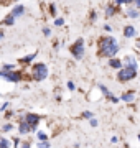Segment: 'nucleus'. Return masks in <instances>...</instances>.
Segmentation results:
<instances>
[{
  "mask_svg": "<svg viewBox=\"0 0 140 148\" xmlns=\"http://www.w3.org/2000/svg\"><path fill=\"white\" fill-rule=\"evenodd\" d=\"M119 49H120V46H119L117 40L114 36L101 38V41H99V54H101V56L110 59L119 53Z\"/></svg>",
  "mask_w": 140,
  "mask_h": 148,
  "instance_id": "nucleus-1",
  "label": "nucleus"
},
{
  "mask_svg": "<svg viewBox=\"0 0 140 148\" xmlns=\"http://www.w3.org/2000/svg\"><path fill=\"white\" fill-rule=\"evenodd\" d=\"M32 76L35 81H45L46 77H48V66L43 63H36L35 66L32 68Z\"/></svg>",
  "mask_w": 140,
  "mask_h": 148,
  "instance_id": "nucleus-2",
  "label": "nucleus"
},
{
  "mask_svg": "<svg viewBox=\"0 0 140 148\" xmlns=\"http://www.w3.org/2000/svg\"><path fill=\"white\" fill-rule=\"evenodd\" d=\"M0 77H3L7 82H12V84H18V82H22L23 79V74L22 71H3V69H0Z\"/></svg>",
  "mask_w": 140,
  "mask_h": 148,
  "instance_id": "nucleus-3",
  "label": "nucleus"
},
{
  "mask_svg": "<svg viewBox=\"0 0 140 148\" xmlns=\"http://www.w3.org/2000/svg\"><path fill=\"white\" fill-rule=\"evenodd\" d=\"M71 54L74 59H82L84 58V53H86V46H84V40L82 38H78L74 41V45L69 48Z\"/></svg>",
  "mask_w": 140,
  "mask_h": 148,
  "instance_id": "nucleus-4",
  "label": "nucleus"
},
{
  "mask_svg": "<svg viewBox=\"0 0 140 148\" xmlns=\"http://www.w3.org/2000/svg\"><path fill=\"white\" fill-rule=\"evenodd\" d=\"M137 77V69L130 68H122L117 71V81L119 82H129V81Z\"/></svg>",
  "mask_w": 140,
  "mask_h": 148,
  "instance_id": "nucleus-5",
  "label": "nucleus"
},
{
  "mask_svg": "<svg viewBox=\"0 0 140 148\" xmlns=\"http://www.w3.org/2000/svg\"><path fill=\"white\" fill-rule=\"evenodd\" d=\"M23 120L30 125L32 132H36L38 125H40V122H41V117L38 115V114H35V112H27V114H23Z\"/></svg>",
  "mask_w": 140,
  "mask_h": 148,
  "instance_id": "nucleus-6",
  "label": "nucleus"
},
{
  "mask_svg": "<svg viewBox=\"0 0 140 148\" xmlns=\"http://www.w3.org/2000/svg\"><path fill=\"white\" fill-rule=\"evenodd\" d=\"M30 132H32V128H30V125H28L27 122L23 120V115H22V119L18 122V133H20L22 137H25V135H28Z\"/></svg>",
  "mask_w": 140,
  "mask_h": 148,
  "instance_id": "nucleus-7",
  "label": "nucleus"
},
{
  "mask_svg": "<svg viewBox=\"0 0 140 148\" xmlns=\"http://www.w3.org/2000/svg\"><path fill=\"white\" fill-rule=\"evenodd\" d=\"M122 64H124V68H130V69H137L139 68V63H137V59L134 56H125L122 59Z\"/></svg>",
  "mask_w": 140,
  "mask_h": 148,
  "instance_id": "nucleus-8",
  "label": "nucleus"
},
{
  "mask_svg": "<svg viewBox=\"0 0 140 148\" xmlns=\"http://www.w3.org/2000/svg\"><path fill=\"white\" fill-rule=\"evenodd\" d=\"M10 15L13 16V18H20L22 15H25V5H22V3H15L13 8H12Z\"/></svg>",
  "mask_w": 140,
  "mask_h": 148,
  "instance_id": "nucleus-9",
  "label": "nucleus"
},
{
  "mask_svg": "<svg viewBox=\"0 0 140 148\" xmlns=\"http://www.w3.org/2000/svg\"><path fill=\"white\" fill-rule=\"evenodd\" d=\"M117 12H119V7L114 3V5H107V7H106L104 13H106V18H110V16H114Z\"/></svg>",
  "mask_w": 140,
  "mask_h": 148,
  "instance_id": "nucleus-10",
  "label": "nucleus"
},
{
  "mask_svg": "<svg viewBox=\"0 0 140 148\" xmlns=\"http://www.w3.org/2000/svg\"><path fill=\"white\" fill-rule=\"evenodd\" d=\"M109 66H110L112 69H117V71L124 68V64H122V59H119V58H110V59H109Z\"/></svg>",
  "mask_w": 140,
  "mask_h": 148,
  "instance_id": "nucleus-11",
  "label": "nucleus"
},
{
  "mask_svg": "<svg viewBox=\"0 0 140 148\" xmlns=\"http://www.w3.org/2000/svg\"><path fill=\"white\" fill-rule=\"evenodd\" d=\"M120 101L122 102H134L135 101V92H132V90H129V92H124V94L120 95Z\"/></svg>",
  "mask_w": 140,
  "mask_h": 148,
  "instance_id": "nucleus-12",
  "label": "nucleus"
},
{
  "mask_svg": "<svg viewBox=\"0 0 140 148\" xmlns=\"http://www.w3.org/2000/svg\"><path fill=\"white\" fill-rule=\"evenodd\" d=\"M135 35H137V30H135V27H132V25H127V27H124V36H125V38H134Z\"/></svg>",
  "mask_w": 140,
  "mask_h": 148,
  "instance_id": "nucleus-13",
  "label": "nucleus"
},
{
  "mask_svg": "<svg viewBox=\"0 0 140 148\" xmlns=\"http://www.w3.org/2000/svg\"><path fill=\"white\" fill-rule=\"evenodd\" d=\"M125 15L129 16V18H139V16H140V12L137 10V8H134V7H129V8L125 10Z\"/></svg>",
  "mask_w": 140,
  "mask_h": 148,
  "instance_id": "nucleus-14",
  "label": "nucleus"
},
{
  "mask_svg": "<svg viewBox=\"0 0 140 148\" xmlns=\"http://www.w3.org/2000/svg\"><path fill=\"white\" fill-rule=\"evenodd\" d=\"M36 58V53H32V54H27V56H23L22 59H20V63L23 64H28V63H32L33 59Z\"/></svg>",
  "mask_w": 140,
  "mask_h": 148,
  "instance_id": "nucleus-15",
  "label": "nucleus"
},
{
  "mask_svg": "<svg viewBox=\"0 0 140 148\" xmlns=\"http://www.w3.org/2000/svg\"><path fill=\"white\" fill-rule=\"evenodd\" d=\"M36 140L38 142H46V140H48V135H46L45 132H41V130H38L36 132Z\"/></svg>",
  "mask_w": 140,
  "mask_h": 148,
  "instance_id": "nucleus-16",
  "label": "nucleus"
},
{
  "mask_svg": "<svg viewBox=\"0 0 140 148\" xmlns=\"http://www.w3.org/2000/svg\"><path fill=\"white\" fill-rule=\"evenodd\" d=\"M0 148H10V140L5 137H0Z\"/></svg>",
  "mask_w": 140,
  "mask_h": 148,
  "instance_id": "nucleus-17",
  "label": "nucleus"
},
{
  "mask_svg": "<svg viewBox=\"0 0 140 148\" xmlns=\"http://www.w3.org/2000/svg\"><path fill=\"white\" fill-rule=\"evenodd\" d=\"M2 23H3V25H7V27H12V25H13V23H15V18H13V16L12 15H8L5 18V20L2 21Z\"/></svg>",
  "mask_w": 140,
  "mask_h": 148,
  "instance_id": "nucleus-18",
  "label": "nucleus"
},
{
  "mask_svg": "<svg viewBox=\"0 0 140 148\" xmlns=\"http://www.w3.org/2000/svg\"><path fill=\"white\" fill-rule=\"evenodd\" d=\"M114 3H115V5H132V3H134V0H115V2H114Z\"/></svg>",
  "mask_w": 140,
  "mask_h": 148,
  "instance_id": "nucleus-19",
  "label": "nucleus"
},
{
  "mask_svg": "<svg viewBox=\"0 0 140 148\" xmlns=\"http://www.w3.org/2000/svg\"><path fill=\"white\" fill-rule=\"evenodd\" d=\"M0 130H2V132H5V133L7 132H12V130H13V123H3Z\"/></svg>",
  "mask_w": 140,
  "mask_h": 148,
  "instance_id": "nucleus-20",
  "label": "nucleus"
},
{
  "mask_svg": "<svg viewBox=\"0 0 140 148\" xmlns=\"http://www.w3.org/2000/svg\"><path fill=\"white\" fill-rule=\"evenodd\" d=\"M36 148H51V143H49V140H46V142H38Z\"/></svg>",
  "mask_w": 140,
  "mask_h": 148,
  "instance_id": "nucleus-21",
  "label": "nucleus"
},
{
  "mask_svg": "<svg viewBox=\"0 0 140 148\" xmlns=\"http://www.w3.org/2000/svg\"><path fill=\"white\" fill-rule=\"evenodd\" d=\"M92 117H94V115H92L91 110H84V112H82V119H89V120H91Z\"/></svg>",
  "mask_w": 140,
  "mask_h": 148,
  "instance_id": "nucleus-22",
  "label": "nucleus"
},
{
  "mask_svg": "<svg viewBox=\"0 0 140 148\" xmlns=\"http://www.w3.org/2000/svg\"><path fill=\"white\" fill-rule=\"evenodd\" d=\"M2 69H3V71H13V69H15V64H3Z\"/></svg>",
  "mask_w": 140,
  "mask_h": 148,
  "instance_id": "nucleus-23",
  "label": "nucleus"
},
{
  "mask_svg": "<svg viewBox=\"0 0 140 148\" xmlns=\"http://www.w3.org/2000/svg\"><path fill=\"white\" fill-rule=\"evenodd\" d=\"M54 25H56V27H63V25H65V18H56V20H54Z\"/></svg>",
  "mask_w": 140,
  "mask_h": 148,
  "instance_id": "nucleus-24",
  "label": "nucleus"
},
{
  "mask_svg": "<svg viewBox=\"0 0 140 148\" xmlns=\"http://www.w3.org/2000/svg\"><path fill=\"white\" fill-rule=\"evenodd\" d=\"M8 107H10V102H3V104L0 106V112H5Z\"/></svg>",
  "mask_w": 140,
  "mask_h": 148,
  "instance_id": "nucleus-25",
  "label": "nucleus"
},
{
  "mask_svg": "<svg viewBox=\"0 0 140 148\" xmlns=\"http://www.w3.org/2000/svg\"><path fill=\"white\" fill-rule=\"evenodd\" d=\"M20 148H32V145H30V142H27V140H22Z\"/></svg>",
  "mask_w": 140,
  "mask_h": 148,
  "instance_id": "nucleus-26",
  "label": "nucleus"
},
{
  "mask_svg": "<svg viewBox=\"0 0 140 148\" xmlns=\"http://www.w3.org/2000/svg\"><path fill=\"white\" fill-rule=\"evenodd\" d=\"M43 35H45L46 38H48V36H51V30H49L48 27H45V28H43Z\"/></svg>",
  "mask_w": 140,
  "mask_h": 148,
  "instance_id": "nucleus-27",
  "label": "nucleus"
},
{
  "mask_svg": "<svg viewBox=\"0 0 140 148\" xmlns=\"http://www.w3.org/2000/svg\"><path fill=\"white\" fill-rule=\"evenodd\" d=\"M89 125H91V127H97V125H99V122H97L96 119H94V117H92L91 120H89Z\"/></svg>",
  "mask_w": 140,
  "mask_h": 148,
  "instance_id": "nucleus-28",
  "label": "nucleus"
},
{
  "mask_svg": "<svg viewBox=\"0 0 140 148\" xmlns=\"http://www.w3.org/2000/svg\"><path fill=\"white\" fill-rule=\"evenodd\" d=\"M68 89H69V90H74L76 89V86H74L73 81H68Z\"/></svg>",
  "mask_w": 140,
  "mask_h": 148,
  "instance_id": "nucleus-29",
  "label": "nucleus"
},
{
  "mask_svg": "<svg viewBox=\"0 0 140 148\" xmlns=\"http://www.w3.org/2000/svg\"><path fill=\"white\" fill-rule=\"evenodd\" d=\"M49 13H51V15H56V7H54V5H49Z\"/></svg>",
  "mask_w": 140,
  "mask_h": 148,
  "instance_id": "nucleus-30",
  "label": "nucleus"
},
{
  "mask_svg": "<svg viewBox=\"0 0 140 148\" xmlns=\"http://www.w3.org/2000/svg\"><path fill=\"white\" fill-rule=\"evenodd\" d=\"M13 115H15V112H13V110H8V112L5 114V117H7V119H12Z\"/></svg>",
  "mask_w": 140,
  "mask_h": 148,
  "instance_id": "nucleus-31",
  "label": "nucleus"
},
{
  "mask_svg": "<svg viewBox=\"0 0 140 148\" xmlns=\"http://www.w3.org/2000/svg\"><path fill=\"white\" fill-rule=\"evenodd\" d=\"M134 8L140 10V0H134Z\"/></svg>",
  "mask_w": 140,
  "mask_h": 148,
  "instance_id": "nucleus-32",
  "label": "nucleus"
},
{
  "mask_svg": "<svg viewBox=\"0 0 140 148\" xmlns=\"http://www.w3.org/2000/svg\"><path fill=\"white\" fill-rule=\"evenodd\" d=\"M104 32H112V27H110V25H104Z\"/></svg>",
  "mask_w": 140,
  "mask_h": 148,
  "instance_id": "nucleus-33",
  "label": "nucleus"
},
{
  "mask_svg": "<svg viewBox=\"0 0 140 148\" xmlns=\"http://www.w3.org/2000/svg\"><path fill=\"white\" fill-rule=\"evenodd\" d=\"M96 16H97V13H96V12H92V13H91V20L96 21Z\"/></svg>",
  "mask_w": 140,
  "mask_h": 148,
  "instance_id": "nucleus-34",
  "label": "nucleus"
},
{
  "mask_svg": "<svg viewBox=\"0 0 140 148\" xmlns=\"http://www.w3.org/2000/svg\"><path fill=\"white\" fill-rule=\"evenodd\" d=\"M110 142H112V143H117L119 138H117V137H112V138H110Z\"/></svg>",
  "mask_w": 140,
  "mask_h": 148,
  "instance_id": "nucleus-35",
  "label": "nucleus"
},
{
  "mask_svg": "<svg viewBox=\"0 0 140 148\" xmlns=\"http://www.w3.org/2000/svg\"><path fill=\"white\" fill-rule=\"evenodd\" d=\"M2 38H3V32H0V40H2Z\"/></svg>",
  "mask_w": 140,
  "mask_h": 148,
  "instance_id": "nucleus-36",
  "label": "nucleus"
},
{
  "mask_svg": "<svg viewBox=\"0 0 140 148\" xmlns=\"http://www.w3.org/2000/svg\"><path fill=\"white\" fill-rule=\"evenodd\" d=\"M139 142H140V135H139Z\"/></svg>",
  "mask_w": 140,
  "mask_h": 148,
  "instance_id": "nucleus-37",
  "label": "nucleus"
}]
</instances>
